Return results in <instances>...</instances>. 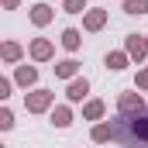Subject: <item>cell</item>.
Listing matches in <instances>:
<instances>
[{"instance_id":"1","label":"cell","mask_w":148,"mask_h":148,"mask_svg":"<svg viewBox=\"0 0 148 148\" xmlns=\"http://www.w3.org/2000/svg\"><path fill=\"white\" fill-rule=\"evenodd\" d=\"M114 138L124 148H148V114H121L114 124Z\"/></svg>"},{"instance_id":"2","label":"cell","mask_w":148,"mask_h":148,"mask_svg":"<svg viewBox=\"0 0 148 148\" xmlns=\"http://www.w3.org/2000/svg\"><path fill=\"white\" fill-rule=\"evenodd\" d=\"M48 103H52V93H48V90H35V93L28 97V110H45Z\"/></svg>"},{"instance_id":"3","label":"cell","mask_w":148,"mask_h":148,"mask_svg":"<svg viewBox=\"0 0 148 148\" xmlns=\"http://www.w3.org/2000/svg\"><path fill=\"white\" fill-rule=\"evenodd\" d=\"M86 93H90V83L86 79H73L69 83V100H83Z\"/></svg>"},{"instance_id":"4","label":"cell","mask_w":148,"mask_h":148,"mask_svg":"<svg viewBox=\"0 0 148 148\" xmlns=\"http://www.w3.org/2000/svg\"><path fill=\"white\" fill-rule=\"evenodd\" d=\"M127 110H141V97L124 93V97H121V114H127Z\"/></svg>"},{"instance_id":"5","label":"cell","mask_w":148,"mask_h":148,"mask_svg":"<svg viewBox=\"0 0 148 148\" xmlns=\"http://www.w3.org/2000/svg\"><path fill=\"white\" fill-rule=\"evenodd\" d=\"M31 21H35V24H48V21H52V10H48L45 3H38V7H31Z\"/></svg>"},{"instance_id":"6","label":"cell","mask_w":148,"mask_h":148,"mask_svg":"<svg viewBox=\"0 0 148 148\" xmlns=\"http://www.w3.org/2000/svg\"><path fill=\"white\" fill-rule=\"evenodd\" d=\"M31 55H35V59H48V55H52V45H48L45 38H38L35 45H31Z\"/></svg>"},{"instance_id":"7","label":"cell","mask_w":148,"mask_h":148,"mask_svg":"<svg viewBox=\"0 0 148 148\" xmlns=\"http://www.w3.org/2000/svg\"><path fill=\"white\" fill-rule=\"evenodd\" d=\"M76 66H79L76 59H66V62L55 66V76H66V79H69V76H76Z\"/></svg>"},{"instance_id":"8","label":"cell","mask_w":148,"mask_h":148,"mask_svg":"<svg viewBox=\"0 0 148 148\" xmlns=\"http://www.w3.org/2000/svg\"><path fill=\"white\" fill-rule=\"evenodd\" d=\"M86 28H90V31L103 28V10H90V14H86Z\"/></svg>"},{"instance_id":"9","label":"cell","mask_w":148,"mask_h":148,"mask_svg":"<svg viewBox=\"0 0 148 148\" xmlns=\"http://www.w3.org/2000/svg\"><path fill=\"white\" fill-rule=\"evenodd\" d=\"M127 52H131L134 59H141V55H145V41H138V35H131L127 38Z\"/></svg>"},{"instance_id":"10","label":"cell","mask_w":148,"mask_h":148,"mask_svg":"<svg viewBox=\"0 0 148 148\" xmlns=\"http://www.w3.org/2000/svg\"><path fill=\"white\" fill-rule=\"evenodd\" d=\"M124 10H127V14H145L148 0H124Z\"/></svg>"},{"instance_id":"11","label":"cell","mask_w":148,"mask_h":148,"mask_svg":"<svg viewBox=\"0 0 148 148\" xmlns=\"http://www.w3.org/2000/svg\"><path fill=\"white\" fill-rule=\"evenodd\" d=\"M35 79H38V73L31 69V66H21V69H17V83L28 86V83H35Z\"/></svg>"},{"instance_id":"12","label":"cell","mask_w":148,"mask_h":148,"mask_svg":"<svg viewBox=\"0 0 148 148\" xmlns=\"http://www.w3.org/2000/svg\"><path fill=\"white\" fill-rule=\"evenodd\" d=\"M62 45H66L69 52H76V48H79V31H73V28H69V31L62 35Z\"/></svg>"},{"instance_id":"13","label":"cell","mask_w":148,"mask_h":148,"mask_svg":"<svg viewBox=\"0 0 148 148\" xmlns=\"http://www.w3.org/2000/svg\"><path fill=\"white\" fill-rule=\"evenodd\" d=\"M3 59H7V62L21 59V45H17V41H7V45H3Z\"/></svg>"},{"instance_id":"14","label":"cell","mask_w":148,"mask_h":148,"mask_svg":"<svg viewBox=\"0 0 148 148\" xmlns=\"http://www.w3.org/2000/svg\"><path fill=\"white\" fill-rule=\"evenodd\" d=\"M52 121H55L59 127H69V110H66V107H55V114H52Z\"/></svg>"},{"instance_id":"15","label":"cell","mask_w":148,"mask_h":148,"mask_svg":"<svg viewBox=\"0 0 148 148\" xmlns=\"http://www.w3.org/2000/svg\"><path fill=\"white\" fill-rule=\"evenodd\" d=\"M66 10L69 14H83L86 10V0H66Z\"/></svg>"},{"instance_id":"16","label":"cell","mask_w":148,"mask_h":148,"mask_svg":"<svg viewBox=\"0 0 148 148\" xmlns=\"http://www.w3.org/2000/svg\"><path fill=\"white\" fill-rule=\"evenodd\" d=\"M107 138H114V127H97L93 131V141H107Z\"/></svg>"},{"instance_id":"17","label":"cell","mask_w":148,"mask_h":148,"mask_svg":"<svg viewBox=\"0 0 148 148\" xmlns=\"http://www.w3.org/2000/svg\"><path fill=\"white\" fill-rule=\"evenodd\" d=\"M107 66H110V69H124V55H121V52L107 55Z\"/></svg>"},{"instance_id":"18","label":"cell","mask_w":148,"mask_h":148,"mask_svg":"<svg viewBox=\"0 0 148 148\" xmlns=\"http://www.w3.org/2000/svg\"><path fill=\"white\" fill-rule=\"evenodd\" d=\"M100 114H103V103H100V100L86 103V117H100Z\"/></svg>"},{"instance_id":"19","label":"cell","mask_w":148,"mask_h":148,"mask_svg":"<svg viewBox=\"0 0 148 148\" xmlns=\"http://www.w3.org/2000/svg\"><path fill=\"white\" fill-rule=\"evenodd\" d=\"M14 124V117H10V110H0V127H10Z\"/></svg>"},{"instance_id":"20","label":"cell","mask_w":148,"mask_h":148,"mask_svg":"<svg viewBox=\"0 0 148 148\" xmlns=\"http://www.w3.org/2000/svg\"><path fill=\"white\" fill-rule=\"evenodd\" d=\"M138 86H148V73H141V76H138Z\"/></svg>"},{"instance_id":"21","label":"cell","mask_w":148,"mask_h":148,"mask_svg":"<svg viewBox=\"0 0 148 148\" xmlns=\"http://www.w3.org/2000/svg\"><path fill=\"white\" fill-rule=\"evenodd\" d=\"M3 7H17V0H3Z\"/></svg>"}]
</instances>
